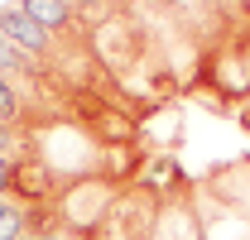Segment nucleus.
<instances>
[{"label":"nucleus","instance_id":"f257e3e1","mask_svg":"<svg viewBox=\"0 0 250 240\" xmlns=\"http://www.w3.org/2000/svg\"><path fill=\"white\" fill-rule=\"evenodd\" d=\"M130 178H116V173H92V178H77V182H62L58 197H53V216H58V231L72 240H87L106 221V211L116 207L121 187Z\"/></svg>","mask_w":250,"mask_h":240},{"label":"nucleus","instance_id":"f03ea898","mask_svg":"<svg viewBox=\"0 0 250 240\" xmlns=\"http://www.w3.org/2000/svg\"><path fill=\"white\" fill-rule=\"evenodd\" d=\"M159 207H164V197H159L154 187H145V182L130 178L121 187V197H116V207L106 211V221H101L87 240H154Z\"/></svg>","mask_w":250,"mask_h":240},{"label":"nucleus","instance_id":"7ed1b4c3","mask_svg":"<svg viewBox=\"0 0 250 240\" xmlns=\"http://www.w3.org/2000/svg\"><path fill=\"white\" fill-rule=\"evenodd\" d=\"M0 39H10L20 53H29L34 62H43V58H53V34L48 29H39L29 15L10 0V5H0Z\"/></svg>","mask_w":250,"mask_h":240},{"label":"nucleus","instance_id":"20e7f679","mask_svg":"<svg viewBox=\"0 0 250 240\" xmlns=\"http://www.w3.org/2000/svg\"><path fill=\"white\" fill-rule=\"evenodd\" d=\"M15 5L29 15L39 29H48L53 39H67V34H77V24H82L77 10H72L67 0H15Z\"/></svg>","mask_w":250,"mask_h":240},{"label":"nucleus","instance_id":"39448f33","mask_svg":"<svg viewBox=\"0 0 250 240\" xmlns=\"http://www.w3.org/2000/svg\"><path fill=\"white\" fill-rule=\"evenodd\" d=\"M0 125H15V130H24V96L20 87L0 72Z\"/></svg>","mask_w":250,"mask_h":240},{"label":"nucleus","instance_id":"423d86ee","mask_svg":"<svg viewBox=\"0 0 250 240\" xmlns=\"http://www.w3.org/2000/svg\"><path fill=\"white\" fill-rule=\"evenodd\" d=\"M24 231H29V207L5 202V207H0V240H20Z\"/></svg>","mask_w":250,"mask_h":240},{"label":"nucleus","instance_id":"0eeeda50","mask_svg":"<svg viewBox=\"0 0 250 240\" xmlns=\"http://www.w3.org/2000/svg\"><path fill=\"white\" fill-rule=\"evenodd\" d=\"M67 5L77 10V20H96V24L116 15V0H67Z\"/></svg>","mask_w":250,"mask_h":240},{"label":"nucleus","instance_id":"6e6552de","mask_svg":"<svg viewBox=\"0 0 250 240\" xmlns=\"http://www.w3.org/2000/svg\"><path fill=\"white\" fill-rule=\"evenodd\" d=\"M10 182H15V159L0 154V192H5V197H10Z\"/></svg>","mask_w":250,"mask_h":240},{"label":"nucleus","instance_id":"1a4fd4ad","mask_svg":"<svg viewBox=\"0 0 250 240\" xmlns=\"http://www.w3.org/2000/svg\"><path fill=\"white\" fill-rule=\"evenodd\" d=\"M20 240H72V236H62V231H24Z\"/></svg>","mask_w":250,"mask_h":240},{"label":"nucleus","instance_id":"9d476101","mask_svg":"<svg viewBox=\"0 0 250 240\" xmlns=\"http://www.w3.org/2000/svg\"><path fill=\"white\" fill-rule=\"evenodd\" d=\"M5 202H10V197H5V192H0V207H5Z\"/></svg>","mask_w":250,"mask_h":240}]
</instances>
